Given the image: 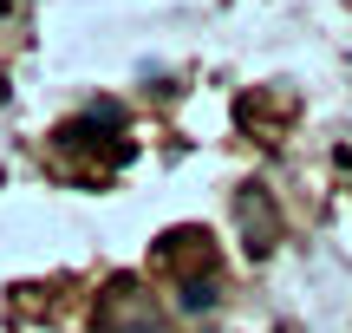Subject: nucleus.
Here are the masks:
<instances>
[{"label":"nucleus","mask_w":352,"mask_h":333,"mask_svg":"<svg viewBox=\"0 0 352 333\" xmlns=\"http://www.w3.org/2000/svg\"><path fill=\"white\" fill-rule=\"evenodd\" d=\"M209 308H215V281H209V275L183 281V314H209Z\"/></svg>","instance_id":"f03ea898"},{"label":"nucleus","mask_w":352,"mask_h":333,"mask_svg":"<svg viewBox=\"0 0 352 333\" xmlns=\"http://www.w3.org/2000/svg\"><path fill=\"white\" fill-rule=\"evenodd\" d=\"M59 144L65 151H104V157H124V118H118V105H91V111H78L72 125H59Z\"/></svg>","instance_id":"f257e3e1"}]
</instances>
